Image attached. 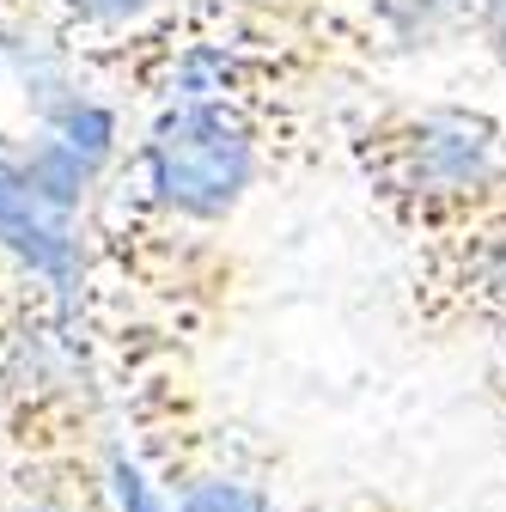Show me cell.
<instances>
[{
	"label": "cell",
	"instance_id": "6da1fadb",
	"mask_svg": "<svg viewBox=\"0 0 506 512\" xmlns=\"http://www.w3.org/2000/svg\"><path fill=\"white\" fill-rule=\"evenodd\" d=\"M305 92L171 98L135 128L86 208V275L153 299H220V232L263 183L299 165Z\"/></svg>",
	"mask_w": 506,
	"mask_h": 512
},
{
	"label": "cell",
	"instance_id": "7a4b0ae2",
	"mask_svg": "<svg viewBox=\"0 0 506 512\" xmlns=\"http://www.w3.org/2000/svg\"><path fill=\"white\" fill-rule=\"evenodd\" d=\"M342 153L403 250L506 202V116L488 104H366L342 122Z\"/></svg>",
	"mask_w": 506,
	"mask_h": 512
},
{
	"label": "cell",
	"instance_id": "3957f363",
	"mask_svg": "<svg viewBox=\"0 0 506 512\" xmlns=\"http://www.w3.org/2000/svg\"><path fill=\"white\" fill-rule=\"evenodd\" d=\"M409 317L433 336H488L506 354V202L403 250Z\"/></svg>",
	"mask_w": 506,
	"mask_h": 512
},
{
	"label": "cell",
	"instance_id": "277c9868",
	"mask_svg": "<svg viewBox=\"0 0 506 512\" xmlns=\"http://www.w3.org/2000/svg\"><path fill=\"white\" fill-rule=\"evenodd\" d=\"M348 25L366 55H427L476 37V0H348Z\"/></svg>",
	"mask_w": 506,
	"mask_h": 512
},
{
	"label": "cell",
	"instance_id": "5b68a950",
	"mask_svg": "<svg viewBox=\"0 0 506 512\" xmlns=\"http://www.w3.org/2000/svg\"><path fill=\"white\" fill-rule=\"evenodd\" d=\"M177 7H189V0H43V31L61 49H80L92 61V55H110L122 43L147 37Z\"/></svg>",
	"mask_w": 506,
	"mask_h": 512
},
{
	"label": "cell",
	"instance_id": "8992f818",
	"mask_svg": "<svg viewBox=\"0 0 506 512\" xmlns=\"http://www.w3.org/2000/svg\"><path fill=\"white\" fill-rule=\"evenodd\" d=\"M0 324H68V299L7 244H0Z\"/></svg>",
	"mask_w": 506,
	"mask_h": 512
},
{
	"label": "cell",
	"instance_id": "52a82bcc",
	"mask_svg": "<svg viewBox=\"0 0 506 512\" xmlns=\"http://www.w3.org/2000/svg\"><path fill=\"white\" fill-rule=\"evenodd\" d=\"M80 482H104V470H55L7 500V512H110V500H80Z\"/></svg>",
	"mask_w": 506,
	"mask_h": 512
},
{
	"label": "cell",
	"instance_id": "ba28073f",
	"mask_svg": "<svg viewBox=\"0 0 506 512\" xmlns=\"http://www.w3.org/2000/svg\"><path fill=\"white\" fill-rule=\"evenodd\" d=\"M476 43L488 49V61L506 80V0H476Z\"/></svg>",
	"mask_w": 506,
	"mask_h": 512
},
{
	"label": "cell",
	"instance_id": "9c48e42d",
	"mask_svg": "<svg viewBox=\"0 0 506 512\" xmlns=\"http://www.w3.org/2000/svg\"><path fill=\"white\" fill-rule=\"evenodd\" d=\"M19 25L43 31V0H0V31H19Z\"/></svg>",
	"mask_w": 506,
	"mask_h": 512
},
{
	"label": "cell",
	"instance_id": "30bf717a",
	"mask_svg": "<svg viewBox=\"0 0 506 512\" xmlns=\"http://www.w3.org/2000/svg\"><path fill=\"white\" fill-rule=\"evenodd\" d=\"M299 512H403V506H391V500H318V506H299Z\"/></svg>",
	"mask_w": 506,
	"mask_h": 512
}]
</instances>
